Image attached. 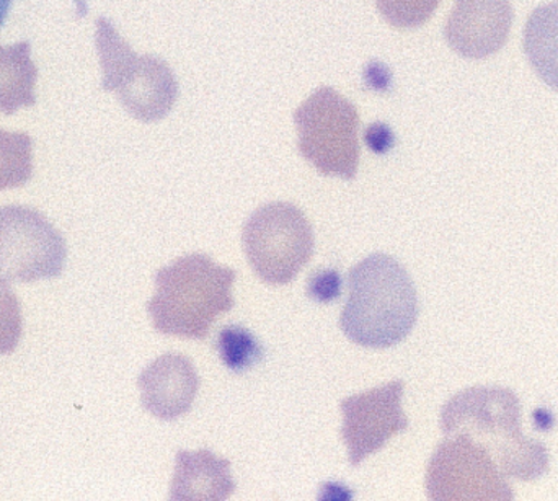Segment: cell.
Wrapping results in <instances>:
<instances>
[{
  "label": "cell",
  "instance_id": "cell-1",
  "mask_svg": "<svg viewBox=\"0 0 558 501\" xmlns=\"http://www.w3.org/2000/svg\"><path fill=\"white\" fill-rule=\"evenodd\" d=\"M418 296L409 271L384 254H373L348 273L341 332L364 349H390L412 333Z\"/></svg>",
  "mask_w": 558,
  "mask_h": 501
},
{
  "label": "cell",
  "instance_id": "cell-2",
  "mask_svg": "<svg viewBox=\"0 0 558 501\" xmlns=\"http://www.w3.org/2000/svg\"><path fill=\"white\" fill-rule=\"evenodd\" d=\"M441 430L446 437L461 435L481 444L507 477L531 482L549 471L546 447L524 437L520 401L508 389L459 392L442 408Z\"/></svg>",
  "mask_w": 558,
  "mask_h": 501
},
{
  "label": "cell",
  "instance_id": "cell-3",
  "mask_svg": "<svg viewBox=\"0 0 558 501\" xmlns=\"http://www.w3.org/2000/svg\"><path fill=\"white\" fill-rule=\"evenodd\" d=\"M235 271L203 254L177 258L157 271L147 304L154 329L163 335L205 340L222 314L234 307Z\"/></svg>",
  "mask_w": 558,
  "mask_h": 501
},
{
  "label": "cell",
  "instance_id": "cell-4",
  "mask_svg": "<svg viewBox=\"0 0 558 501\" xmlns=\"http://www.w3.org/2000/svg\"><path fill=\"white\" fill-rule=\"evenodd\" d=\"M299 152L318 172L353 180L360 166V114L356 107L330 87L315 90L295 110Z\"/></svg>",
  "mask_w": 558,
  "mask_h": 501
},
{
  "label": "cell",
  "instance_id": "cell-5",
  "mask_svg": "<svg viewBox=\"0 0 558 501\" xmlns=\"http://www.w3.org/2000/svg\"><path fill=\"white\" fill-rule=\"evenodd\" d=\"M242 244L255 274L279 286L291 283L311 261L315 239L311 222L298 206L270 203L245 222Z\"/></svg>",
  "mask_w": 558,
  "mask_h": 501
},
{
  "label": "cell",
  "instance_id": "cell-6",
  "mask_svg": "<svg viewBox=\"0 0 558 501\" xmlns=\"http://www.w3.org/2000/svg\"><path fill=\"white\" fill-rule=\"evenodd\" d=\"M68 248L64 237L35 209L0 208V278L35 283L59 277Z\"/></svg>",
  "mask_w": 558,
  "mask_h": 501
},
{
  "label": "cell",
  "instance_id": "cell-7",
  "mask_svg": "<svg viewBox=\"0 0 558 501\" xmlns=\"http://www.w3.org/2000/svg\"><path fill=\"white\" fill-rule=\"evenodd\" d=\"M490 454L469 438L456 435L439 444L426 473L432 500H511L513 490Z\"/></svg>",
  "mask_w": 558,
  "mask_h": 501
},
{
  "label": "cell",
  "instance_id": "cell-8",
  "mask_svg": "<svg viewBox=\"0 0 558 501\" xmlns=\"http://www.w3.org/2000/svg\"><path fill=\"white\" fill-rule=\"evenodd\" d=\"M107 39L111 87L120 90L134 117L143 121L162 120L179 98V82L170 65L153 56L137 58L113 32L107 33Z\"/></svg>",
  "mask_w": 558,
  "mask_h": 501
},
{
  "label": "cell",
  "instance_id": "cell-9",
  "mask_svg": "<svg viewBox=\"0 0 558 501\" xmlns=\"http://www.w3.org/2000/svg\"><path fill=\"white\" fill-rule=\"evenodd\" d=\"M403 381H392L341 401V438L351 466H360L371 454L386 447L390 438L403 433L409 420L402 411Z\"/></svg>",
  "mask_w": 558,
  "mask_h": 501
},
{
  "label": "cell",
  "instance_id": "cell-10",
  "mask_svg": "<svg viewBox=\"0 0 558 501\" xmlns=\"http://www.w3.org/2000/svg\"><path fill=\"white\" fill-rule=\"evenodd\" d=\"M513 19L510 0H456L445 38L462 58H490L507 45Z\"/></svg>",
  "mask_w": 558,
  "mask_h": 501
},
{
  "label": "cell",
  "instance_id": "cell-11",
  "mask_svg": "<svg viewBox=\"0 0 558 501\" xmlns=\"http://www.w3.org/2000/svg\"><path fill=\"white\" fill-rule=\"evenodd\" d=\"M143 407L163 421L177 420L192 411L199 378L192 359L167 353L150 363L137 379Z\"/></svg>",
  "mask_w": 558,
  "mask_h": 501
},
{
  "label": "cell",
  "instance_id": "cell-12",
  "mask_svg": "<svg viewBox=\"0 0 558 501\" xmlns=\"http://www.w3.org/2000/svg\"><path fill=\"white\" fill-rule=\"evenodd\" d=\"M235 492L231 463L209 450L198 453L179 451L175 474L170 486V500L219 501L229 500Z\"/></svg>",
  "mask_w": 558,
  "mask_h": 501
},
{
  "label": "cell",
  "instance_id": "cell-13",
  "mask_svg": "<svg viewBox=\"0 0 558 501\" xmlns=\"http://www.w3.org/2000/svg\"><path fill=\"white\" fill-rule=\"evenodd\" d=\"M524 52L534 72L558 90V2L531 13L524 28Z\"/></svg>",
  "mask_w": 558,
  "mask_h": 501
},
{
  "label": "cell",
  "instance_id": "cell-14",
  "mask_svg": "<svg viewBox=\"0 0 558 501\" xmlns=\"http://www.w3.org/2000/svg\"><path fill=\"white\" fill-rule=\"evenodd\" d=\"M216 350L226 368L234 372L248 371L264 358V346L251 330L241 326L225 327L216 340Z\"/></svg>",
  "mask_w": 558,
  "mask_h": 501
},
{
  "label": "cell",
  "instance_id": "cell-15",
  "mask_svg": "<svg viewBox=\"0 0 558 501\" xmlns=\"http://www.w3.org/2000/svg\"><path fill=\"white\" fill-rule=\"evenodd\" d=\"M32 175L28 140L0 136V190L15 188Z\"/></svg>",
  "mask_w": 558,
  "mask_h": 501
},
{
  "label": "cell",
  "instance_id": "cell-16",
  "mask_svg": "<svg viewBox=\"0 0 558 501\" xmlns=\"http://www.w3.org/2000/svg\"><path fill=\"white\" fill-rule=\"evenodd\" d=\"M441 0H376L389 25L400 29L418 28L432 19Z\"/></svg>",
  "mask_w": 558,
  "mask_h": 501
},
{
  "label": "cell",
  "instance_id": "cell-17",
  "mask_svg": "<svg viewBox=\"0 0 558 501\" xmlns=\"http://www.w3.org/2000/svg\"><path fill=\"white\" fill-rule=\"evenodd\" d=\"M22 337V309L9 281L0 278V355H10Z\"/></svg>",
  "mask_w": 558,
  "mask_h": 501
},
{
  "label": "cell",
  "instance_id": "cell-18",
  "mask_svg": "<svg viewBox=\"0 0 558 501\" xmlns=\"http://www.w3.org/2000/svg\"><path fill=\"white\" fill-rule=\"evenodd\" d=\"M314 274L315 277L312 278L311 284H308L311 294H314L315 300L322 301V303H330L340 293V278L331 271Z\"/></svg>",
  "mask_w": 558,
  "mask_h": 501
},
{
  "label": "cell",
  "instance_id": "cell-19",
  "mask_svg": "<svg viewBox=\"0 0 558 501\" xmlns=\"http://www.w3.org/2000/svg\"><path fill=\"white\" fill-rule=\"evenodd\" d=\"M10 3L12 0H0V25H2L3 20H5L7 12H9Z\"/></svg>",
  "mask_w": 558,
  "mask_h": 501
}]
</instances>
